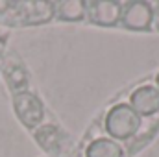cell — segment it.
Wrapping results in <instances>:
<instances>
[{
  "mask_svg": "<svg viewBox=\"0 0 159 157\" xmlns=\"http://www.w3.org/2000/svg\"><path fill=\"white\" fill-rule=\"evenodd\" d=\"M156 87H157V91H159V72L156 74Z\"/></svg>",
  "mask_w": 159,
  "mask_h": 157,
  "instance_id": "obj_12",
  "label": "cell"
},
{
  "mask_svg": "<svg viewBox=\"0 0 159 157\" xmlns=\"http://www.w3.org/2000/svg\"><path fill=\"white\" fill-rule=\"evenodd\" d=\"M85 157H124V150L120 142L109 137H96L87 144Z\"/></svg>",
  "mask_w": 159,
  "mask_h": 157,
  "instance_id": "obj_8",
  "label": "cell"
},
{
  "mask_svg": "<svg viewBox=\"0 0 159 157\" xmlns=\"http://www.w3.org/2000/svg\"><path fill=\"white\" fill-rule=\"evenodd\" d=\"M143 126V118L139 117L129 104H117L113 105L104 118V131L113 141H129L139 133Z\"/></svg>",
  "mask_w": 159,
  "mask_h": 157,
  "instance_id": "obj_1",
  "label": "cell"
},
{
  "mask_svg": "<svg viewBox=\"0 0 159 157\" xmlns=\"http://www.w3.org/2000/svg\"><path fill=\"white\" fill-rule=\"evenodd\" d=\"M154 6L144 0H131L122 4L120 24L131 32H148L152 28Z\"/></svg>",
  "mask_w": 159,
  "mask_h": 157,
  "instance_id": "obj_2",
  "label": "cell"
},
{
  "mask_svg": "<svg viewBox=\"0 0 159 157\" xmlns=\"http://www.w3.org/2000/svg\"><path fill=\"white\" fill-rule=\"evenodd\" d=\"M24 7L19 19L22 24H43L54 17V2H28Z\"/></svg>",
  "mask_w": 159,
  "mask_h": 157,
  "instance_id": "obj_7",
  "label": "cell"
},
{
  "mask_svg": "<svg viewBox=\"0 0 159 157\" xmlns=\"http://www.w3.org/2000/svg\"><path fill=\"white\" fill-rule=\"evenodd\" d=\"M6 76H7V81H9V87H11V89L22 92V87L26 85V72H24V69H22L20 63H19L17 67L7 65V69H6Z\"/></svg>",
  "mask_w": 159,
  "mask_h": 157,
  "instance_id": "obj_10",
  "label": "cell"
},
{
  "mask_svg": "<svg viewBox=\"0 0 159 157\" xmlns=\"http://www.w3.org/2000/svg\"><path fill=\"white\" fill-rule=\"evenodd\" d=\"M37 139L41 141V146L46 152H59L61 142H59V131L56 126H43V129L37 131Z\"/></svg>",
  "mask_w": 159,
  "mask_h": 157,
  "instance_id": "obj_9",
  "label": "cell"
},
{
  "mask_svg": "<svg viewBox=\"0 0 159 157\" xmlns=\"http://www.w3.org/2000/svg\"><path fill=\"white\" fill-rule=\"evenodd\" d=\"M152 26L159 32V2L154 6V19H152Z\"/></svg>",
  "mask_w": 159,
  "mask_h": 157,
  "instance_id": "obj_11",
  "label": "cell"
},
{
  "mask_svg": "<svg viewBox=\"0 0 159 157\" xmlns=\"http://www.w3.org/2000/svg\"><path fill=\"white\" fill-rule=\"evenodd\" d=\"M129 107L141 118L159 113V91L156 85H139L129 94Z\"/></svg>",
  "mask_w": 159,
  "mask_h": 157,
  "instance_id": "obj_5",
  "label": "cell"
},
{
  "mask_svg": "<svg viewBox=\"0 0 159 157\" xmlns=\"http://www.w3.org/2000/svg\"><path fill=\"white\" fill-rule=\"evenodd\" d=\"M13 105H15V113H17L19 120L26 128H37L44 118V107H43L41 100L26 91L15 94Z\"/></svg>",
  "mask_w": 159,
  "mask_h": 157,
  "instance_id": "obj_3",
  "label": "cell"
},
{
  "mask_svg": "<svg viewBox=\"0 0 159 157\" xmlns=\"http://www.w3.org/2000/svg\"><path fill=\"white\" fill-rule=\"evenodd\" d=\"M54 15L63 22H81L83 19H87V2L83 0L54 2Z\"/></svg>",
  "mask_w": 159,
  "mask_h": 157,
  "instance_id": "obj_6",
  "label": "cell"
},
{
  "mask_svg": "<svg viewBox=\"0 0 159 157\" xmlns=\"http://www.w3.org/2000/svg\"><path fill=\"white\" fill-rule=\"evenodd\" d=\"M87 19L96 26H117L122 19V2L115 0L87 2Z\"/></svg>",
  "mask_w": 159,
  "mask_h": 157,
  "instance_id": "obj_4",
  "label": "cell"
}]
</instances>
